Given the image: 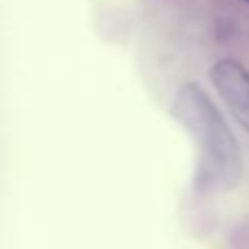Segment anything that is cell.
I'll return each mask as SVG.
<instances>
[{"instance_id": "1", "label": "cell", "mask_w": 249, "mask_h": 249, "mask_svg": "<svg viewBox=\"0 0 249 249\" xmlns=\"http://www.w3.org/2000/svg\"><path fill=\"white\" fill-rule=\"evenodd\" d=\"M173 118L197 144V188L208 193L234 188L243 175L241 146L203 88L197 83L181 86L173 101Z\"/></svg>"}, {"instance_id": "2", "label": "cell", "mask_w": 249, "mask_h": 249, "mask_svg": "<svg viewBox=\"0 0 249 249\" xmlns=\"http://www.w3.org/2000/svg\"><path fill=\"white\" fill-rule=\"evenodd\" d=\"M210 77L228 109L249 131V72L236 61L223 59L212 68Z\"/></svg>"}]
</instances>
